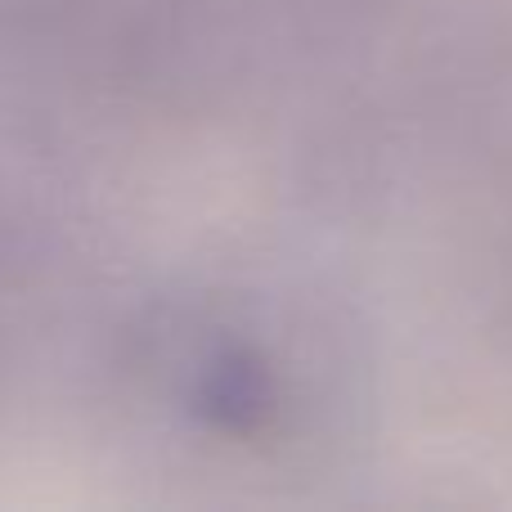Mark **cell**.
Returning a JSON list of instances; mask_svg holds the SVG:
<instances>
[{"mask_svg": "<svg viewBox=\"0 0 512 512\" xmlns=\"http://www.w3.org/2000/svg\"><path fill=\"white\" fill-rule=\"evenodd\" d=\"M113 369L153 441L243 477L324 468L364 414V364L346 319L261 279L144 301L117 337Z\"/></svg>", "mask_w": 512, "mask_h": 512, "instance_id": "6da1fadb", "label": "cell"}]
</instances>
